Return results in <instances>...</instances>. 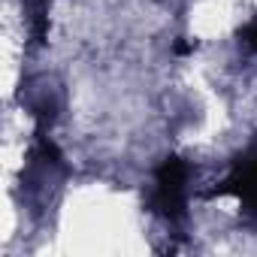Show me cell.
I'll return each instance as SVG.
<instances>
[{"instance_id":"obj_1","label":"cell","mask_w":257,"mask_h":257,"mask_svg":"<svg viewBox=\"0 0 257 257\" xmlns=\"http://www.w3.org/2000/svg\"><path fill=\"white\" fill-rule=\"evenodd\" d=\"M185 185H188V164L182 158H167L155 173V194H152L155 212L170 221H179L185 215Z\"/></svg>"},{"instance_id":"obj_2","label":"cell","mask_w":257,"mask_h":257,"mask_svg":"<svg viewBox=\"0 0 257 257\" xmlns=\"http://www.w3.org/2000/svg\"><path fill=\"white\" fill-rule=\"evenodd\" d=\"M212 197H236L245 212L257 215V149H248L233 161V173L212 191Z\"/></svg>"},{"instance_id":"obj_3","label":"cell","mask_w":257,"mask_h":257,"mask_svg":"<svg viewBox=\"0 0 257 257\" xmlns=\"http://www.w3.org/2000/svg\"><path fill=\"white\" fill-rule=\"evenodd\" d=\"M239 40H242L251 52H257V22L248 25V28H242V31H239Z\"/></svg>"},{"instance_id":"obj_4","label":"cell","mask_w":257,"mask_h":257,"mask_svg":"<svg viewBox=\"0 0 257 257\" xmlns=\"http://www.w3.org/2000/svg\"><path fill=\"white\" fill-rule=\"evenodd\" d=\"M173 52H176V55H188V52H194V46H191V43H176Z\"/></svg>"},{"instance_id":"obj_5","label":"cell","mask_w":257,"mask_h":257,"mask_svg":"<svg viewBox=\"0 0 257 257\" xmlns=\"http://www.w3.org/2000/svg\"><path fill=\"white\" fill-rule=\"evenodd\" d=\"M37 4H40V7H43V10H46V4H49V0H37Z\"/></svg>"}]
</instances>
